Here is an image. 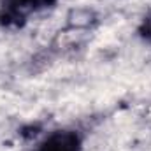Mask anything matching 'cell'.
<instances>
[{
  "mask_svg": "<svg viewBox=\"0 0 151 151\" xmlns=\"http://www.w3.org/2000/svg\"><path fill=\"white\" fill-rule=\"evenodd\" d=\"M137 34H139L141 39L151 42V9L148 11V14L142 18V21H141V25L137 28Z\"/></svg>",
  "mask_w": 151,
  "mask_h": 151,
  "instance_id": "cell-3",
  "label": "cell"
},
{
  "mask_svg": "<svg viewBox=\"0 0 151 151\" xmlns=\"http://www.w3.org/2000/svg\"><path fill=\"white\" fill-rule=\"evenodd\" d=\"M37 151H83V139L76 130H55L39 142Z\"/></svg>",
  "mask_w": 151,
  "mask_h": 151,
  "instance_id": "cell-2",
  "label": "cell"
},
{
  "mask_svg": "<svg viewBox=\"0 0 151 151\" xmlns=\"http://www.w3.org/2000/svg\"><path fill=\"white\" fill-rule=\"evenodd\" d=\"M58 0H0V25L21 28L32 16L55 7Z\"/></svg>",
  "mask_w": 151,
  "mask_h": 151,
  "instance_id": "cell-1",
  "label": "cell"
}]
</instances>
